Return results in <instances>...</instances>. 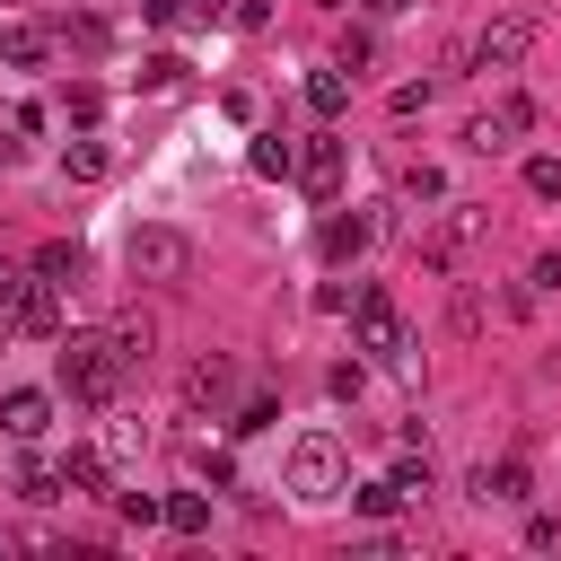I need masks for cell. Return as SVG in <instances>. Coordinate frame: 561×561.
Returning <instances> with one entry per match:
<instances>
[{"mask_svg": "<svg viewBox=\"0 0 561 561\" xmlns=\"http://www.w3.org/2000/svg\"><path fill=\"white\" fill-rule=\"evenodd\" d=\"M61 386H70V403H88V412H105L114 394H123V351H114V333H61Z\"/></svg>", "mask_w": 561, "mask_h": 561, "instance_id": "cell-1", "label": "cell"}, {"mask_svg": "<svg viewBox=\"0 0 561 561\" xmlns=\"http://www.w3.org/2000/svg\"><path fill=\"white\" fill-rule=\"evenodd\" d=\"M280 482H289V500H298V508L342 500V438H333V430H298V438H289V456H280Z\"/></svg>", "mask_w": 561, "mask_h": 561, "instance_id": "cell-2", "label": "cell"}, {"mask_svg": "<svg viewBox=\"0 0 561 561\" xmlns=\"http://www.w3.org/2000/svg\"><path fill=\"white\" fill-rule=\"evenodd\" d=\"M535 35H543V18H535V9H508V18H491V26L456 53V61H473V70H517Z\"/></svg>", "mask_w": 561, "mask_h": 561, "instance_id": "cell-3", "label": "cell"}, {"mask_svg": "<svg viewBox=\"0 0 561 561\" xmlns=\"http://www.w3.org/2000/svg\"><path fill=\"white\" fill-rule=\"evenodd\" d=\"M351 324H359V351H368V359L403 368V351H412V342H403V307H394V289H377V280H368V289H359V307H351Z\"/></svg>", "mask_w": 561, "mask_h": 561, "instance_id": "cell-4", "label": "cell"}, {"mask_svg": "<svg viewBox=\"0 0 561 561\" xmlns=\"http://www.w3.org/2000/svg\"><path fill=\"white\" fill-rule=\"evenodd\" d=\"M473 237H482V202H438V219L421 228V263L430 272H456Z\"/></svg>", "mask_w": 561, "mask_h": 561, "instance_id": "cell-5", "label": "cell"}, {"mask_svg": "<svg viewBox=\"0 0 561 561\" xmlns=\"http://www.w3.org/2000/svg\"><path fill=\"white\" fill-rule=\"evenodd\" d=\"M123 263H131V280H184L193 272V237L184 228H131Z\"/></svg>", "mask_w": 561, "mask_h": 561, "instance_id": "cell-6", "label": "cell"}, {"mask_svg": "<svg viewBox=\"0 0 561 561\" xmlns=\"http://www.w3.org/2000/svg\"><path fill=\"white\" fill-rule=\"evenodd\" d=\"M184 403H193V412H228V403H237V359L202 351V359L184 368Z\"/></svg>", "mask_w": 561, "mask_h": 561, "instance_id": "cell-7", "label": "cell"}, {"mask_svg": "<svg viewBox=\"0 0 561 561\" xmlns=\"http://www.w3.org/2000/svg\"><path fill=\"white\" fill-rule=\"evenodd\" d=\"M289 175H298V193H316V202H324V193L342 184V140H333V131H316V140H298V158H289Z\"/></svg>", "mask_w": 561, "mask_h": 561, "instance_id": "cell-8", "label": "cell"}, {"mask_svg": "<svg viewBox=\"0 0 561 561\" xmlns=\"http://www.w3.org/2000/svg\"><path fill=\"white\" fill-rule=\"evenodd\" d=\"M9 324H18L26 342H61V298H53V280H26V289L9 298Z\"/></svg>", "mask_w": 561, "mask_h": 561, "instance_id": "cell-9", "label": "cell"}, {"mask_svg": "<svg viewBox=\"0 0 561 561\" xmlns=\"http://www.w3.org/2000/svg\"><path fill=\"white\" fill-rule=\"evenodd\" d=\"M0 430H9L18 447H35V438L53 430V394H35V386H9V394H0Z\"/></svg>", "mask_w": 561, "mask_h": 561, "instance_id": "cell-10", "label": "cell"}, {"mask_svg": "<svg viewBox=\"0 0 561 561\" xmlns=\"http://www.w3.org/2000/svg\"><path fill=\"white\" fill-rule=\"evenodd\" d=\"M473 500H482V508H517V500H526V465H517V456L473 465Z\"/></svg>", "mask_w": 561, "mask_h": 561, "instance_id": "cell-11", "label": "cell"}, {"mask_svg": "<svg viewBox=\"0 0 561 561\" xmlns=\"http://www.w3.org/2000/svg\"><path fill=\"white\" fill-rule=\"evenodd\" d=\"M44 53H53L44 26H0V61H9V70H44Z\"/></svg>", "mask_w": 561, "mask_h": 561, "instance_id": "cell-12", "label": "cell"}, {"mask_svg": "<svg viewBox=\"0 0 561 561\" xmlns=\"http://www.w3.org/2000/svg\"><path fill=\"white\" fill-rule=\"evenodd\" d=\"M307 105H316V114L333 123V114L351 105V70H342V61H333V70H307Z\"/></svg>", "mask_w": 561, "mask_h": 561, "instance_id": "cell-13", "label": "cell"}, {"mask_svg": "<svg viewBox=\"0 0 561 561\" xmlns=\"http://www.w3.org/2000/svg\"><path fill=\"white\" fill-rule=\"evenodd\" d=\"M35 272H44V280H53V289H70V280H79V272H88V254H79V245H70V237H53V245H44V254H35Z\"/></svg>", "mask_w": 561, "mask_h": 561, "instance_id": "cell-14", "label": "cell"}, {"mask_svg": "<svg viewBox=\"0 0 561 561\" xmlns=\"http://www.w3.org/2000/svg\"><path fill=\"white\" fill-rule=\"evenodd\" d=\"M105 167H114V158H105V140H70V149H61V175H79V184H96Z\"/></svg>", "mask_w": 561, "mask_h": 561, "instance_id": "cell-15", "label": "cell"}, {"mask_svg": "<svg viewBox=\"0 0 561 561\" xmlns=\"http://www.w3.org/2000/svg\"><path fill=\"white\" fill-rule=\"evenodd\" d=\"M61 482H79V491H105L114 473H105V456H96V447H70V456H61Z\"/></svg>", "mask_w": 561, "mask_h": 561, "instance_id": "cell-16", "label": "cell"}, {"mask_svg": "<svg viewBox=\"0 0 561 561\" xmlns=\"http://www.w3.org/2000/svg\"><path fill=\"white\" fill-rule=\"evenodd\" d=\"M158 517H167L175 535H202V526H210V500H202V491H175V500H167Z\"/></svg>", "mask_w": 561, "mask_h": 561, "instance_id": "cell-17", "label": "cell"}, {"mask_svg": "<svg viewBox=\"0 0 561 561\" xmlns=\"http://www.w3.org/2000/svg\"><path fill=\"white\" fill-rule=\"evenodd\" d=\"M351 500H359V517H394V508H403V491H394V473H377V482H359Z\"/></svg>", "mask_w": 561, "mask_h": 561, "instance_id": "cell-18", "label": "cell"}, {"mask_svg": "<svg viewBox=\"0 0 561 561\" xmlns=\"http://www.w3.org/2000/svg\"><path fill=\"white\" fill-rule=\"evenodd\" d=\"M491 114H500V131H508V140H517V131H535V96H526V88H508Z\"/></svg>", "mask_w": 561, "mask_h": 561, "instance_id": "cell-19", "label": "cell"}, {"mask_svg": "<svg viewBox=\"0 0 561 561\" xmlns=\"http://www.w3.org/2000/svg\"><path fill=\"white\" fill-rule=\"evenodd\" d=\"M465 149H473V158H500V149H508L500 114H473V123H465Z\"/></svg>", "mask_w": 561, "mask_h": 561, "instance_id": "cell-20", "label": "cell"}, {"mask_svg": "<svg viewBox=\"0 0 561 561\" xmlns=\"http://www.w3.org/2000/svg\"><path fill=\"white\" fill-rule=\"evenodd\" d=\"M149 342H158V333H149L140 316H123V324H114V351H123V368H140V359H149Z\"/></svg>", "mask_w": 561, "mask_h": 561, "instance_id": "cell-21", "label": "cell"}, {"mask_svg": "<svg viewBox=\"0 0 561 561\" xmlns=\"http://www.w3.org/2000/svg\"><path fill=\"white\" fill-rule=\"evenodd\" d=\"M289 158H298V149H289L280 131H263V140H254V175H289Z\"/></svg>", "mask_w": 561, "mask_h": 561, "instance_id": "cell-22", "label": "cell"}, {"mask_svg": "<svg viewBox=\"0 0 561 561\" xmlns=\"http://www.w3.org/2000/svg\"><path fill=\"white\" fill-rule=\"evenodd\" d=\"M359 245H368V219H333V228H324V254H333V263L359 254Z\"/></svg>", "mask_w": 561, "mask_h": 561, "instance_id": "cell-23", "label": "cell"}, {"mask_svg": "<svg viewBox=\"0 0 561 561\" xmlns=\"http://www.w3.org/2000/svg\"><path fill=\"white\" fill-rule=\"evenodd\" d=\"M18 500H35V508L61 500V473H53V465H26V473H18Z\"/></svg>", "mask_w": 561, "mask_h": 561, "instance_id": "cell-24", "label": "cell"}, {"mask_svg": "<svg viewBox=\"0 0 561 561\" xmlns=\"http://www.w3.org/2000/svg\"><path fill=\"white\" fill-rule=\"evenodd\" d=\"M526 193L535 202H561V158H526Z\"/></svg>", "mask_w": 561, "mask_h": 561, "instance_id": "cell-25", "label": "cell"}, {"mask_svg": "<svg viewBox=\"0 0 561 561\" xmlns=\"http://www.w3.org/2000/svg\"><path fill=\"white\" fill-rule=\"evenodd\" d=\"M526 289H535V298H561V245H543V254H535V272H526Z\"/></svg>", "mask_w": 561, "mask_h": 561, "instance_id": "cell-26", "label": "cell"}, {"mask_svg": "<svg viewBox=\"0 0 561 561\" xmlns=\"http://www.w3.org/2000/svg\"><path fill=\"white\" fill-rule=\"evenodd\" d=\"M403 202H447V175H438V167H412V175H403Z\"/></svg>", "mask_w": 561, "mask_h": 561, "instance_id": "cell-27", "label": "cell"}, {"mask_svg": "<svg viewBox=\"0 0 561 561\" xmlns=\"http://www.w3.org/2000/svg\"><path fill=\"white\" fill-rule=\"evenodd\" d=\"M61 44H79V53H105V26H96V18H61Z\"/></svg>", "mask_w": 561, "mask_h": 561, "instance_id": "cell-28", "label": "cell"}, {"mask_svg": "<svg viewBox=\"0 0 561 561\" xmlns=\"http://www.w3.org/2000/svg\"><path fill=\"white\" fill-rule=\"evenodd\" d=\"M175 79H184L175 53H149V61H140V88H175Z\"/></svg>", "mask_w": 561, "mask_h": 561, "instance_id": "cell-29", "label": "cell"}, {"mask_svg": "<svg viewBox=\"0 0 561 561\" xmlns=\"http://www.w3.org/2000/svg\"><path fill=\"white\" fill-rule=\"evenodd\" d=\"M61 114H70V123H96L105 96H96V88H61Z\"/></svg>", "mask_w": 561, "mask_h": 561, "instance_id": "cell-30", "label": "cell"}, {"mask_svg": "<svg viewBox=\"0 0 561 561\" xmlns=\"http://www.w3.org/2000/svg\"><path fill=\"white\" fill-rule=\"evenodd\" d=\"M456 333H482V289L456 280Z\"/></svg>", "mask_w": 561, "mask_h": 561, "instance_id": "cell-31", "label": "cell"}, {"mask_svg": "<svg viewBox=\"0 0 561 561\" xmlns=\"http://www.w3.org/2000/svg\"><path fill=\"white\" fill-rule=\"evenodd\" d=\"M140 9H149V18H158V26H184V18H193V9H184V0H140Z\"/></svg>", "mask_w": 561, "mask_h": 561, "instance_id": "cell-32", "label": "cell"}, {"mask_svg": "<svg viewBox=\"0 0 561 561\" xmlns=\"http://www.w3.org/2000/svg\"><path fill=\"white\" fill-rule=\"evenodd\" d=\"M18 289H26V280H18V263H9V254H0V307H9V298H18Z\"/></svg>", "mask_w": 561, "mask_h": 561, "instance_id": "cell-33", "label": "cell"}, {"mask_svg": "<svg viewBox=\"0 0 561 561\" xmlns=\"http://www.w3.org/2000/svg\"><path fill=\"white\" fill-rule=\"evenodd\" d=\"M368 18H403V9H421V0H359Z\"/></svg>", "mask_w": 561, "mask_h": 561, "instance_id": "cell-34", "label": "cell"}]
</instances>
